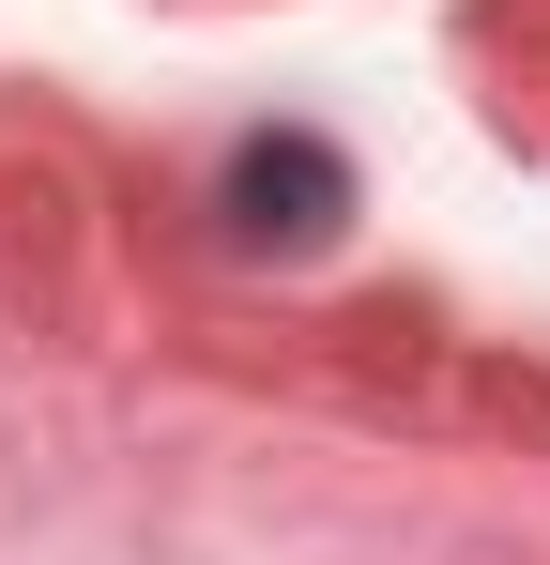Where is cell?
<instances>
[{"label": "cell", "mask_w": 550, "mask_h": 565, "mask_svg": "<svg viewBox=\"0 0 550 565\" xmlns=\"http://www.w3.org/2000/svg\"><path fill=\"white\" fill-rule=\"evenodd\" d=\"M337 153H321V138H261V153H245V169H230V214H245V230H290V245H321V230H337Z\"/></svg>", "instance_id": "1"}]
</instances>
